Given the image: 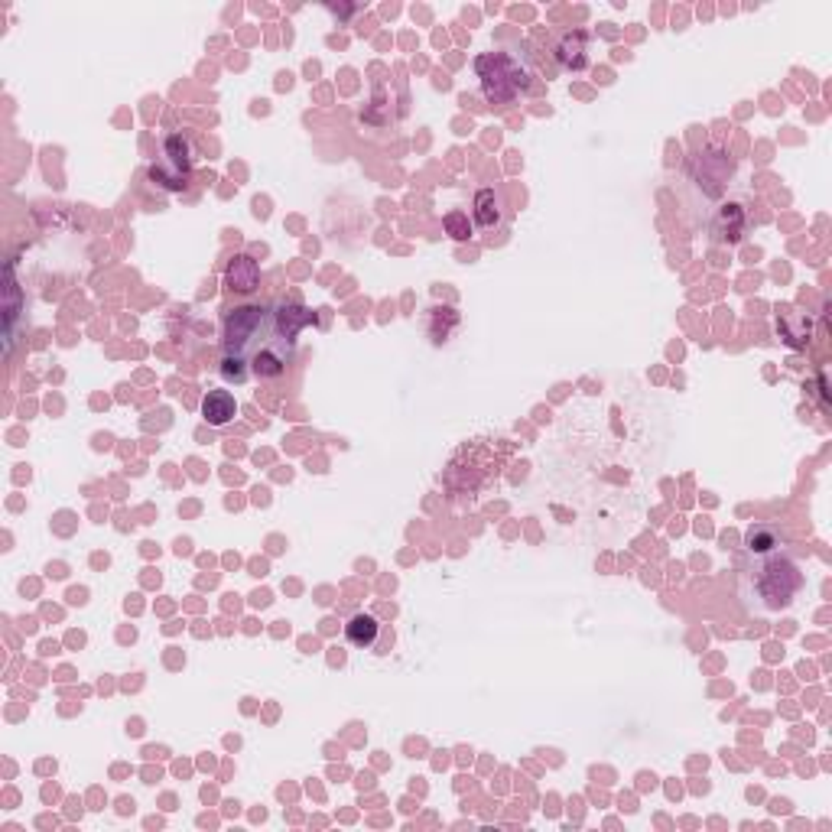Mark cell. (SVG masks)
Masks as SVG:
<instances>
[{
    "label": "cell",
    "mask_w": 832,
    "mask_h": 832,
    "mask_svg": "<svg viewBox=\"0 0 832 832\" xmlns=\"http://www.w3.org/2000/svg\"><path fill=\"white\" fill-rule=\"evenodd\" d=\"M800 585H803V572L787 556H771L758 569V576H754V589H758V595L764 598L767 608L790 605L793 595L800 592Z\"/></svg>",
    "instance_id": "3957f363"
},
{
    "label": "cell",
    "mask_w": 832,
    "mask_h": 832,
    "mask_svg": "<svg viewBox=\"0 0 832 832\" xmlns=\"http://www.w3.org/2000/svg\"><path fill=\"white\" fill-rule=\"evenodd\" d=\"M221 377H225L228 384H244L247 377H251V358H241V355H225L221 358Z\"/></svg>",
    "instance_id": "5bb4252c"
},
{
    "label": "cell",
    "mask_w": 832,
    "mask_h": 832,
    "mask_svg": "<svg viewBox=\"0 0 832 832\" xmlns=\"http://www.w3.org/2000/svg\"><path fill=\"white\" fill-rule=\"evenodd\" d=\"M312 322V312L303 303H277L273 312V338H280L286 348L296 345V335Z\"/></svg>",
    "instance_id": "ba28073f"
},
{
    "label": "cell",
    "mask_w": 832,
    "mask_h": 832,
    "mask_svg": "<svg viewBox=\"0 0 832 832\" xmlns=\"http://www.w3.org/2000/svg\"><path fill=\"white\" fill-rule=\"evenodd\" d=\"M293 348H286L280 338H267V345H260L251 355V374H257L260 381H273V377L286 374V361H290Z\"/></svg>",
    "instance_id": "5b68a950"
},
{
    "label": "cell",
    "mask_w": 832,
    "mask_h": 832,
    "mask_svg": "<svg viewBox=\"0 0 832 832\" xmlns=\"http://www.w3.org/2000/svg\"><path fill=\"white\" fill-rule=\"evenodd\" d=\"M202 416L208 426H228L238 416V403H234L231 390H208L202 397Z\"/></svg>",
    "instance_id": "8fae6325"
},
{
    "label": "cell",
    "mask_w": 832,
    "mask_h": 832,
    "mask_svg": "<svg viewBox=\"0 0 832 832\" xmlns=\"http://www.w3.org/2000/svg\"><path fill=\"white\" fill-rule=\"evenodd\" d=\"M475 72L481 78V95L488 104H507L530 85V72L507 52H485L475 59Z\"/></svg>",
    "instance_id": "6da1fadb"
},
{
    "label": "cell",
    "mask_w": 832,
    "mask_h": 832,
    "mask_svg": "<svg viewBox=\"0 0 832 832\" xmlns=\"http://www.w3.org/2000/svg\"><path fill=\"white\" fill-rule=\"evenodd\" d=\"M345 637H348V644H355L361 650H374V654H384L381 647L387 641H394V637H387L384 624L377 621L374 615H364V611L345 624Z\"/></svg>",
    "instance_id": "52a82bcc"
},
{
    "label": "cell",
    "mask_w": 832,
    "mask_h": 832,
    "mask_svg": "<svg viewBox=\"0 0 832 832\" xmlns=\"http://www.w3.org/2000/svg\"><path fill=\"white\" fill-rule=\"evenodd\" d=\"M556 59H559V65H563V69L582 72L585 65H589V36H585L582 30L566 33V36L556 43Z\"/></svg>",
    "instance_id": "30bf717a"
},
{
    "label": "cell",
    "mask_w": 832,
    "mask_h": 832,
    "mask_svg": "<svg viewBox=\"0 0 832 832\" xmlns=\"http://www.w3.org/2000/svg\"><path fill=\"white\" fill-rule=\"evenodd\" d=\"M504 212H507V205H504V195L498 189H481L475 195V221H478V228H498L501 221H504Z\"/></svg>",
    "instance_id": "7c38bea8"
},
{
    "label": "cell",
    "mask_w": 832,
    "mask_h": 832,
    "mask_svg": "<svg viewBox=\"0 0 832 832\" xmlns=\"http://www.w3.org/2000/svg\"><path fill=\"white\" fill-rule=\"evenodd\" d=\"M189 176H192V143L182 134L166 137L160 163L150 166V182L166 192H182L189 186Z\"/></svg>",
    "instance_id": "277c9868"
},
{
    "label": "cell",
    "mask_w": 832,
    "mask_h": 832,
    "mask_svg": "<svg viewBox=\"0 0 832 832\" xmlns=\"http://www.w3.org/2000/svg\"><path fill=\"white\" fill-rule=\"evenodd\" d=\"M780 530L774 524H754L748 530V537H745V546L751 553H774L777 546H780Z\"/></svg>",
    "instance_id": "4fadbf2b"
},
{
    "label": "cell",
    "mask_w": 832,
    "mask_h": 832,
    "mask_svg": "<svg viewBox=\"0 0 832 832\" xmlns=\"http://www.w3.org/2000/svg\"><path fill=\"white\" fill-rule=\"evenodd\" d=\"M273 335V312L260 303L238 306L225 316V355L251 358Z\"/></svg>",
    "instance_id": "7a4b0ae2"
},
{
    "label": "cell",
    "mask_w": 832,
    "mask_h": 832,
    "mask_svg": "<svg viewBox=\"0 0 832 832\" xmlns=\"http://www.w3.org/2000/svg\"><path fill=\"white\" fill-rule=\"evenodd\" d=\"M442 225H446V231L452 234L455 241H465L468 234H472V225H468V215L465 212H449Z\"/></svg>",
    "instance_id": "9a60e30c"
},
{
    "label": "cell",
    "mask_w": 832,
    "mask_h": 832,
    "mask_svg": "<svg viewBox=\"0 0 832 832\" xmlns=\"http://www.w3.org/2000/svg\"><path fill=\"white\" fill-rule=\"evenodd\" d=\"M225 286L231 293H241V296H247V293H254L257 286H260V267H257V260L251 257V254H238L228 264V270H225Z\"/></svg>",
    "instance_id": "9c48e42d"
},
{
    "label": "cell",
    "mask_w": 832,
    "mask_h": 832,
    "mask_svg": "<svg viewBox=\"0 0 832 832\" xmlns=\"http://www.w3.org/2000/svg\"><path fill=\"white\" fill-rule=\"evenodd\" d=\"M709 231H712V238L719 241V244H738L748 234V212H745V205H738V202L722 205L719 212H715Z\"/></svg>",
    "instance_id": "8992f818"
}]
</instances>
